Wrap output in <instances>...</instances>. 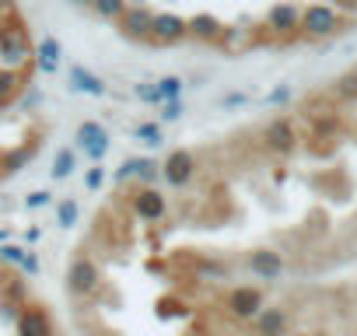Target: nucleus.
Returning a JSON list of instances; mask_svg holds the SVG:
<instances>
[{
	"label": "nucleus",
	"instance_id": "nucleus-1",
	"mask_svg": "<svg viewBox=\"0 0 357 336\" xmlns=\"http://www.w3.org/2000/svg\"><path fill=\"white\" fill-rule=\"evenodd\" d=\"M98 287H102V270H98V263H95L88 252H77V256L70 259V266H67V291H70V298L91 301V298L98 294Z\"/></svg>",
	"mask_w": 357,
	"mask_h": 336
},
{
	"label": "nucleus",
	"instance_id": "nucleus-2",
	"mask_svg": "<svg viewBox=\"0 0 357 336\" xmlns=\"http://www.w3.org/2000/svg\"><path fill=\"white\" fill-rule=\"evenodd\" d=\"M263 305H266V298H263V291L252 287V284H238V287H231V291L225 294V312H228L235 322H252V319L263 312Z\"/></svg>",
	"mask_w": 357,
	"mask_h": 336
},
{
	"label": "nucleus",
	"instance_id": "nucleus-3",
	"mask_svg": "<svg viewBox=\"0 0 357 336\" xmlns=\"http://www.w3.org/2000/svg\"><path fill=\"white\" fill-rule=\"evenodd\" d=\"M32 43L29 32H0V63L4 70H25L32 63Z\"/></svg>",
	"mask_w": 357,
	"mask_h": 336
},
{
	"label": "nucleus",
	"instance_id": "nucleus-4",
	"mask_svg": "<svg viewBox=\"0 0 357 336\" xmlns=\"http://www.w3.org/2000/svg\"><path fill=\"white\" fill-rule=\"evenodd\" d=\"M161 176H165V183H168V186H175V190L190 186V179L197 176V154H193V151H186V147L172 151V154L165 158V165H161Z\"/></svg>",
	"mask_w": 357,
	"mask_h": 336
},
{
	"label": "nucleus",
	"instance_id": "nucleus-5",
	"mask_svg": "<svg viewBox=\"0 0 357 336\" xmlns=\"http://www.w3.org/2000/svg\"><path fill=\"white\" fill-rule=\"evenodd\" d=\"M77 147H81L91 161H102V158L109 154V147H112V137H109V130H105L102 123L84 119V123L77 126Z\"/></svg>",
	"mask_w": 357,
	"mask_h": 336
},
{
	"label": "nucleus",
	"instance_id": "nucleus-6",
	"mask_svg": "<svg viewBox=\"0 0 357 336\" xmlns=\"http://www.w3.org/2000/svg\"><path fill=\"white\" fill-rule=\"evenodd\" d=\"M263 144H266V151H273V154H291V151L298 147V130H294V123H291L287 116L270 119V123L263 126Z\"/></svg>",
	"mask_w": 357,
	"mask_h": 336
},
{
	"label": "nucleus",
	"instance_id": "nucleus-7",
	"mask_svg": "<svg viewBox=\"0 0 357 336\" xmlns=\"http://www.w3.org/2000/svg\"><path fill=\"white\" fill-rule=\"evenodd\" d=\"M190 36V22H183L178 15H154V25H151V36L147 43L154 46H175Z\"/></svg>",
	"mask_w": 357,
	"mask_h": 336
},
{
	"label": "nucleus",
	"instance_id": "nucleus-8",
	"mask_svg": "<svg viewBox=\"0 0 357 336\" xmlns=\"http://www.w3.org/2000/svg\"><path fill=\"white\" fill-rule=\"evenodd\" d=\"M336 25H340V18H336V11H333V8H326V4H312V8H305V11H301V32H305L308 39L333 36V32H336Z\"/></svg>",
	"mask_w": 357,
	"mask_h": 336
},
{
	"label": "nucleus",
	"instance_id": "nucleus-9",
	"mask_svg": "<svg viewBox=\"0 0 357 336\" xmlns=\"http://www.w3.org/2000/svg\"><path fill=\"white\" fill-rule=\"evenodd\" d=\"M245 266L252 270V277H259V280H266V284L280 280L284 270H287L284 256L273 252V249H256V252H249V256H245Z\"/></svg>",
	"mask_w": 357,
	"mask_h": 336
},
{
	"label": "nucleus",
	"instance_id": "nucleus-10",
	"mask_svg": "<svg viewBox=\"0 0 357 336\" xmlns=\"http://www.w3.org/2000/svg\"><path fill=\"white\" fill-rule=\"evenodd\" d=\"M130 207H133V214L140 217V221H147V224H154V221H161L165 214H168V200L158 193V190H133V200H130Z\"/></svg>",
	"mask_w": 357,
	"mask_h": 336
},
{
	"label": "nucleus",
	"instance_id": "nucleus-11",
	"mask_svg": "<svg viewBox=\"0 0 357 336\" xmlns=\"http://www.w3.org/2000/svg\"><path fill=\"white\" fill-rule=\"evenodd\" d=\"M256 336H287L291 333V312L280 305H263V312L252 319Z\"/></svg>",
	"mask_w": 357,
	"mask_h": 336
},
{
	"label": "nucleus",
	"instance_id": "nucleus-12",
	"mask_svg": "<svg viewBox=\"0 0 357 336\" xmlns=\"http://www.w3.org/2000/svg\"><path fill=\"white\" fill-rule=\"evenodd\" d=\"M151 25H154V11H147V8H126L123 11V18H119V32L126 36V39H147L151 36Z\"/></svg>",
	"mask_w": 357,
	"mask_h": 336
},
{
	"label": "nucleus",
	"instance_id": "nucleus-13",
	"mask_svg": "<svg viewBox=\"0 0 357 336\" xmlns=\"http://www.w3.org/2000/svg\"><path fill=\"white\" fill-rule=\"evenodd\" d=\"M270 29L273 32H294V29H301V8H294V4L270 8Z\"/></svg>",
	"mask_w": 357,
	"mask_h": 336
},
{
	"label": "nucleus",
	"instance_id": "nucleus-14",
	"mask_svg": "<svg viewBox=\"0 0 357 336\" xmlns=\"http://www.w3.org/2000/svg\"><path fill=\"white\" fill-rule=\"evenodd\" d=\"M190 36H197V39L218 46V39L225 36V22H218L214 15H197V18L190 22Z\"/></svg>",
	"mask_w": 357,
	"mask_h": 336
},
{
	"label": "nucleus",
	"instance_id": "nucleus-15",
	"mask_svg": "<svg viewBox=\"0 0 357 336\" xmlns=\"http://www.w3.org/2000/svg\"><path fill=\"white\" fill-rule=\"evenodd\" d=\"M60 56H63V46H60L56 39H43V43L36 46V67H39L43 74H56Z\"/></svg>",
	"mask_w": 357,
	"mask_h": 336
},
{
	"label": "nucleus",
	"instance_id": "nucleus-16",
	"mask_svg": "<svg viewBox=\"0 0 357 336\" xmlns=\"http://www.w3.org/2000/svg\"><path fill=\"white\" fill-rule=\"evenodd\" d=\"M70 88H74V91H84V95H105V91H109L105 81L95 77V74L84 70V67H70Z\"/></svg>",
	"mask_w": 357,
	"mask_h": 336
},
{
	"label": "nucleus",
	"instance_id": "nucleus-17",
	"mask_svg": "<svg viewBox=\"0 0 357 336\" xmlns=\"http://www.w3.org/2000/svg\"><path fill=\"white\" fill-rule=\"evenodd\" d=\"M249 46H256V39H252L245 29H225V36L218 39V49H225L228 56H238V53L249 49Z\"/></svg>",
	"mask_w": 357,
	"mask_h": 336
},
{
	"label": "nucleus",
	"instance_id": "nucleus-18",
	"mask_svg": "<svg viewBox=\"0 0 357 336\" xmlns=\"http://www.w3.org/2000/svg\"><path fill=\"white\" fill-rule=\"evenodd\" d=\"M197 273H200L204 280H228V277H231V266H228L225 259L200 256V259H197Z\"/></svg>",
	"mask_w": 357,
	"mask_h": 336
},
{
	"label": "nucleus",
	"instance_id": "nucleus-19",
	"mask_svg": "<svg viewBox=\"0 0 357 336\" xmlns=\"http://www.w3.org/2000/svg\"><path fill=\"white\" fill-rule=\"evenodd\" d=\"M183 88H186V81H183V77H175V74H168V77H161V81L154 84V91H158L161 102H178Z\"/></svg>",
	"mask_w": 357,
	"mask_h": 336
},
{
	"label": "nucleus",
	"instance_id": "nucleus-20",
	"mask_svg": "<svg viewBox=\"0 0 357 336\" xmlns=\"http://www.w3.org/2000/svg\"><path fill=\"white\" fill-rule=\"evenodd\" d=\"M126 8H130L126 0H91V11H95L98 18H105V22H119Z\"/></svg>",
	"mask_w": 357,
	"mask_h": 336
},
{
	"label": "nucleus",
	"instance_id": "nucleus-21",
	"mask_svg": "<svg viewBox=\"0 0 357 336\" xmlns=\"http://www.w3.org/2000/svg\"><path fill=\"white\" fill-rule=\"evenodd\" d=\"M74 165H77L74 151H70V147H60L56 158H53V168H50V172H53V179H67V176L74 172Z\"/></svg>",
	"mask_w": 357,
	"mask_h": 336
},
{
	"label": "nucleus",
	"instance_id": "nucleus-22",
	"mask_svg": "<svg viewBox=\"0 0 357 336\" xmlns=\"http://www.w3.org/2000/svg\"><path fill=\"white\" fill-rule=\"evenodd\" d=\"M32 151L36 147H18V151H11V154H4L0 158V176H11V172H18V168L32 158Z\"/></svg>",
	"mask_w": 357,
	"mask_h": 336
},
{
	"label": "nucleus",
	"instance_id": "nucleus-23",
	"mask_svg": "<svg viewBox=\"0 0 357 336\" xmlns=\"http://www.w3.org/2000/svg\"><path fill=\"white\" fill-rule=\"evenodd\" d=\"M161 165H154L151 158H137V172H133V179H137V186H144V190H151V183L161 176L158 172Z\"/></svg>",
	"mask_w": 357,
	"mask_h": 336
},
{
	"label": "nucleus",
	"instance_id": "nucleus-24",
	"mask_svg": "<svg viewBox=\"0 0 357 336\" xmlns=\"http://www.w3.org/2000/svg\"><path fill=\"white\" fill-rule=\"evenodd\" d=\"M77 217H81L77 200H70V197H67V200H60V204H56V224H60V228H74V224H77Z\"/></svg>",
	"mask_w": 357,
	"mask_h": 336
},
{
	"label": "nucleus",
	"instance_id": "nucleus-25",
	"mask_svg": "<svg viewBox=\"0 0 357 336\" xmlns=\"http://www.w3.org/2000/svg\"><path fill=\"white\" fill-rule=\"evenodd\" d=\"M333 95H340V98H357V74H343L336 84H333Z\"/></svg>",
	"mask_w": 357,
	"mask_h": 336
},
{
	"label": "nucleus",
	"instance_id": "nucleus-26",
	"mask_svg": "<svg viewBox=\"0 0 357 336\" xmlns=\"http://www.w3.org/2000/svg\"><path fill=\"white\" fill-rule=\"evenodd\" d=\"M133 133H137L144 144H151V147H158V144H161V126H158V123H140Z\"/></svg>",
	"mask_w": 357,
	"mask_h": 336
},
{
	"label": "nucleus",
	"instance_id": "nucleus-27",
	"mask_svg": "<svg viewBox=\"0 0 357 336\" xmlns=\"http://www.w3.org/2000/svg\"><path fill=\"white\" fill-rule=\"evenodd\" d=\"M183 112H186L183 102H161V123H178Z\"/></svg>",
	"mask_w": 357,
	"mask_h": 336
},
{
	"label": "nucleus",
	"instance_id": "nucleus-28",
	"mask_svg": "<svg viewBox=\"0 0 357 336\" xmlns=\"http://www.w3.org/2000/svg\"><path fill=\"white\" fill-rule=\"evenodd\" d=\"M0 259H4V263H18V266H22L25 249H22V245H0Z\"/></svg>",
	"mask_w": 357,
	"mask_h": 336
},
{
	"label": "nucleus",
	"instance_id": "nucleus-29",
	"mask_svg": "<svg viewBox=\"0 0 357 336\" xmlns=\"http://www.w3.org/2000/svg\"><path fill=\"white\" fill-rule=\"evenodd\" d=\"M284 102H291V88L287 84H280V88H273L266 95V105H284Z\"/></svg>",
	"mask_w": 357,
	"mask_h": 336
},
{
	"label": "nucleus",
	"instance_id": "nucleus-30",
	"mask_svg": "<svg viewBox=\"0 0 357 336\" xmlns=\"http://www.w3.org/2000/svg\"><path fill=\"white\" fill-rule=\"evenodd\" d=\"M133 172H137V158H130V161H123V165H119V172H116V183L123 186L126 179H133Z\"/></svg>",
	"mask_w": 357,
	"mask_h": 336
},
{
	"label": "nucleus",
	"instance_id": "nucleus-31",
	"mask_svg": "<svg viewBox=\"0 0 357 336\" xmlns=\"http://www.w3.org/2000/svg\"><path fill=\"white\" fill-rule=\"evenodd\" d=\"M133 95H137L140 102H161L158 91H154V84H133Z\"/></svg>",
	"mask_w": 357,
	"mask_h": 336
},
{
	"label": "nucleus",
	"instance_id": "nucleus-32",
	"mask_svg": "<svg viewBox=\"0 0 357 336\" xmlns=\"http://www.w3.org/2000/svg\"><path fill=\"white\" fill-rule=\"evenodd\" d=\"M22 270H25L29 277H39V270H43L39 256H36V252H25V259H22Z\"/></svg>",
	"mask_w": 357,
	"mask_h": 336
},
{
	"label": "nucleus",
	"instance_id": "nucleus-33",
	"mask_svg": "<svg viewBox=\"0 0 357 336\" xmlns=\"http://www.w3.org/2000/svg\"><path fill=\"white\" fill-rule=\"evenodd\" d=\"M102 183H105V172H102V168H91V172L84 176V186H88V190H98Z\"/></svg>",
	"mask_w": 357,
	"mask_h": 336
},
{
	"label": "nucleus",
	"instance_id": "nucleus-34",
	"mask_svg": "<svg viewBox=\"0 0 357 336\" xmlns=\"http://www.w3.org/2000/svg\"><path fill=\"white\" fill-rule=\"evenodd\" d=\"M25 204H29L32 211H36V207H46V204H50V193H46V190H39V193H32Z\"/></svg>",
	"mask_w": 357,
	"mask_h": 336
},
{
	"label": "nucleus",
	"instance_id": "nucleus-35",
	"mask_svg": "<svg viewBox=\"0 0 357 336\" xmlns=\"http://www.w3.org/2000/svg\"><path fill=\"white\" fill-rule=\"evenodd\" d=\"M249 102V95H225L221 98V105H245Z\"/></svg>",
	"mask_w": 357,
	"mask_h": 336
},
{
	"label": "nucleus",
	"instance_id": "nucleus-36",
	"mask_svg": "<svg viewBox=\"0 0 357 336\" xmlns=\"http://www.w3.org/2000/svg\"><path fill=\"white\" fill-rule=\"evenodd\" d=\"M70 8H91V0H70Z\"/></svg>",
	"mask_w": 357,
	"mask_h": 336
},
{
	"label": "nucleus",
	"instance_id": "nucleus-37",
	"mask_svg": "<svg viewBox=\"0 0 357 336\" xmlns=\"http://www.w3.org/2000/svg\"><path fill=\"white\" fill-rule=\"evenodd\" d=\"M8 98H11V91H4V88H0V109L8 105Z\"/></svg>",
	"mask_w": 357,
	"mask_h": 336
},
{
	"label": "nucleus",
	"instance_id": "nucleus-38",
	"mask_svg": "<svg viewBox=\"0 0 357 336\" xmlns=\"http://www.w3.org/2000/svg\"><path fill=\"white\" fill-rule=\"evenodd\" d=\"M4 4H11V0H0V8H4Z\"/></svg>",
	"mask_w": 357,
	"mask_h": 336
}]
</instances>
